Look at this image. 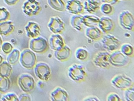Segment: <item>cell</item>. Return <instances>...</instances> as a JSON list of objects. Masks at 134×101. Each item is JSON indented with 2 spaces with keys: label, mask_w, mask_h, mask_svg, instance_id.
Here are the masks:
<instances>
[{
  "label": "cell",
  "mask_w": 134,
  "mask_h": 101,
  "mask_svg": "<svg viewBox=\"0 0 134 101\" xmlns=\"http://www.w3.org/2000/svg\"><path fill=\"white\" fill-rule=\"evenodd\" d=\"M67 74L70 80L76 83L84 81L87 76L85 67L76 63H73L69 67Z\"/></svg>",
  "instance_id": "obj_1"
},
{
  "label": "cell",
  "mask_w": 134,
  "mask_h": 101,
  "mask_svg": "<svg viewBox=\"0 0 134 101\" xmlns=\"http://www.w3.org/2000/svg\"><path fill=\"white\" fill-rule=\"evenodd\" d=\"M111 84L115 88L124 91L134 86L132 79L126 74H118L115 75L110 81Z\"/></svg>",
  "instance_id": "obj_2"
},
{
  "label": "cell",
  "mask_w": 134,
  "mask_h": 101,
  "mask_svg": "<svg viewBox=\"0 0 134 101\" xmlns=\"http://www.w3.org/2000/svg\"><path fill=\"white\" fill-rule=\"evenodd\" d=\"M101 43L105 50L110 52L117 51L121 45L120 40L116 37L110 34H107L101 38Z\"/></svg>",
  "instance_id": "obj_3"
},
{
  "label": "cell",
  "mask_w": 134,
  "mask_h": 101,
  "mask_svg": "<svg viewBox=\"0 0 134 101\" xmlns=\"http://www.w3.org/2000/svg\"><path fill=\"white\" fill-rule=\"evenodd\" d=\"M118 23L121 28L129 31H134V17L133 14L128 10L120 13L118 16Z\"/></svg>",
  "instance_id": "obj_4"
},
{
  "label": "cell",
  "mask_w": 134,
  "mask_h": 101,
  "mask_svg": "<svg viewBox=\"0 0 134 101\" xmlns=\"http://www.w3.org/2000/svg\"><path fill=\"white\" fill-rule=\"evenodd\" d=\"M109 61L111 66L116 67H124L129 65L131 60L129 57L117 50L110 54Z\"/></svg>",
  "instance_id": "obj_5"
},
{
  "label": "cell",
  "mask_w": 134,
  "mask_h": 101,
  "mask_svg": "<svg viewBox=\"0 0 134 101\" xmlns=\"http://www.w3.org/2000/svg\"><path fill=\"white\" fill-rule=\"evenodd\" d=\"M109 52L106 51H100L95 55L93 58L94 65L99 68L104 69H109L111 65L110 63Z\"/></svg>",
  "instance_id": "obj_6"
},
{
  "label": "cell",
  "mask_w": 134,
  "mask_h": 101,
  "mask_svg": "<svg viewBox=\"0 0 134 101\" xmlns=\"http://www.w3.org/2000/svg\"><path fill=\"white\" fill-rule=\"evenodd\" d=\"M48 27L53 34H61L65 30V23L62 18L55 16L51 17L48 24Z\"/></svg>",
  "instance_id": "obj_7"
},
{
  "label": "cell",
  "mask_w": 134,
  "mask_h": 101,
  "mask_svg": "<svg viewBox=\"0 0 134 101\" xmlns=\"http://www.w3.org/2000/svg\"><path fill=\"white\" fill-rule=\"evenodd\" d=\"M23 12L30 16L37 15L42 9L40 3L36 0H26L23 6Z\"/></svg>",
  "instance_id": "obj_8"
},
{
  "label": "cell",
  "mask_w": 134,
  "mask_h": 101,
  "mask_svg": "<svg viewBox=\"0 0 134 101\" xmlns=\"http://www.w3.org/2000/svg\"><path fill=\"white\" fill-rule=\"evenodd\" d=\"M36 74L39 79L44 81H48L52 76L51 70L48 64L44 62L38 63L36 66Z\"/></svg>",
  "instance_id": "obj_9"
},
{
  "label": "cell",
  "mask_w": 134,
  "mask_h": 101,
  "mask_svg": "<svg viewBox=\"0 0 134 101\" xmlns=\"http://www.w3.org/2000/svg\"><path fill=\"white\" fill-rule=\"evenodd\" d=\"M66 10L74 15H81L85 11L83 3L81 0H67Z\"/></svg>",
  "instance_id": "obj_10"
},
{
  "label": "cell",
  "mask_w": 134,
  "mask_h": 101,
  "mask_svg": "<svg viewBox=\"0 0 134 101\" xmlns=\"http://www.w3.org/2000/svg\"><path fill=\"white\" fill-rule=\"evenodd\" d=\"M49 47L48 42L42 37L35 38L31 40L30 48L32 51L39 53H43L47 51Z\"/></svg>",
  "instance_id": "obj_11"
},
{
  "label": "cell",
  "mask_w": 134,
  "mask_h": 101,
  "mask_svg": "<svg viewBox=\"0 0 134 101\" xmlns=\"http://www.w3.org/2000/svg\"><path fill=\"white\" fill-rule=\"evenodd\" d=\"M99 28L105 34L113 32L115 28V24L113 20L108 16H102L100 18Z\"/></svg>",
  "instance_id": "obj_12"
},
{
  "label": "cell",
  "mask_w": 134,
  "mask_h": 101,
  "mask_svg": "<svg viewBox=\"0 0 134 101\" xmlns=\"http://www.w3.org/2000/svg\"><path fill=\"white\" fill-rule=\"evenodd\" d=\"M51 100L53 101H68L69 100V93L61 87H55L50 94Z\"/></svg>",
  "instance_id": "obj_13"
},
{
  "label": "cell",
  "mask_w": 134,
  "mask_h": 101,
  "mask_svg": "<svg viewBox=\"0 0 134 101\" xmlns=\"http://www.w3.org/2000/svg\"><path fill=\"white\" fill-rule=\"evenodd\" d=\"M49 44L51 49L54 51L61 50L66 45L63 37L58 34H53L50 36Z\"/></svg>",
  "instance_id": "obj_14"
},
{
  "label": "cell",
  "mask_w": 134,
  "mask_h": 101,
  "mask_svg": "<svg viewBox=\"0 0 134 101\" xmlns=\"http://www.w3.org/2000/svg\"><path fill=\"white\" fill-rule=\"evenodd\" d=\"M21 62L22 65L25 68H31L35 66L36 55L30 50H25L22 52Z\"/></svg>",
  "instance_id": "obj_15"
},
{
  "label": "cell",
  "mask_w": 134,
  "mask_h": 101,
  "mask_svg": "<svg viewBox=\"0 0 134 101\" xmlns=\"http://www.w3.org/2000/svg\"><path fill=\"white\" fill-rule=\"evenodd\" d=\"M25 76L19 78V85L24 91L30 92L32 91L34 87V81L32 77L29 74H25Z\"/></svg>",
  "instance_id": "obj_16"
},
{
  "label": "cell",
  "mask_w": 134,
  "mask_h": 101,
  "mask_svg": "<svg viewBox=\"0 0 134 101\" xmlns=\"http://www.w3.org/2000/svg\"><path fill=\"white\" fill-rule=\"evenodd\" d=\"M55 58L59 62H65L69 60L72 55V50L69 46L65 45L62 49L58 51H55Z\"/></svg>",
  "instance_id": "obj_17"
},
{
  "label": "cell",
  "mask_w": 134,
  "mask_h": 101,
  "mask_svg": "<svg viewBox=\"0 0 134 101\" xmlns=\"http://www.w3.org/2000/svg\"><path fill=\"white\" fill-rule=\"evenodd\" d=\"M85 34L86 37L92 40L96 41L101 40L103 36V33L97 26L88 27L86 29Z\"/></svg>",
  "instance_id": "obj_18"
},
{
  "label": "cell",
  "mask_w": 134,
  "mask_h": 101,
  "mask_svg": "<svg viewBox=\"0 0 134 101\" xmlns=\"http://www.w3.org/2000/svg\"><path fill=\"white\" fill-rule=\"evenodd\" d=\"M83 3L85 10L91 14L97 12L100 9L101 4L98 0H85Z\"/></svg>",
  "instance_id": "obj_19"
},
{
  "label": "cell",
  "mask_w": 134,
  "mask_h": 101,
  "mask_svg": "<svg viewBox=\"0 0 134 101\" xmlns=\"http://www.w3.org/2000/svg\"><path fill=\"white\" fill-rule=\"evenodd\" d=\"M26 34L29 37H37L40 34V27L37 23L33 22H29L25 27Z\"/></svg>",
  "instance_id": "obj_20"
},
{
  "label": "cell",
  "mask_w": 134,
  "mask_h": 101,
  "mask_svg": "<svg viewBox=\"0 0 134 101\" xmlns=\"http://www.w3.org/2000/svg\"><path fill=\"white\" fill-rule=\"evenodd\" d=\"M99 20L100 18L95 15L91 14L82 16V23L84 26L88 27L97 26Z\"/></svg>",
  "instance_id": "obj_21"
},
{
  "label": "cell",
  "mask_w": 134,
  "mask_h": 101,
  "mask_svg": "<svg viewBox=\"0 0 134 101\" xmlns=\"http://www.w3.org/2000/svg\"><path fill=\"white\" fill-rule=\"evenodd\" d=\"M82 15H74L70 18V23L71 27L78 32L83 31L84 25L82 22Z\"/></svg>",
  "instance_id": "obj_22"
},
{
  "label": "cell",
  "mask_w": 134,
  "mask_h": 101,
  "mask_svg": "<svg viewBox=\"0 0 134 101\" xmlns=\"http://www.w3.org/2000/svg\"><path fill=\"white\" fill-rule=\"evenodd\" d=\"M49 6L55 11L63 12L66 10V4L64 0H47Z\"/></svg>",
  "instance_id": "obj_23"
},
{
  "label": "cell",
  "mask_w": 134,
  "mask_h": 101,
  "mask_svg": "<svg viewBox=\"0 0 134 101\" xmlns=\"http://www.w3.org/2000/svg\"><path fill=\"white\" fill-rule=\"evenodd\" d=\"M14 27L12 22L5 21L0 22V34L7 35L14 31Z\"/></svg>",
  "instance_id": "obj_24"
},
{
  "label": "cell",
  "mask_w": 134,
  "mask_h": 101,
  "mask_svg": "<svg viewBox=\"0 0 134 101\" xmlns=\"http://www.w3.org/2000/svg\"><path fill=\"white\" fill-rule=\"evenodd\" d=\"M120 51L127 57H132L134 55V49L133 45L129 43H124L121 45Z\"/></svg>",
  "instance_id": "obj_25"
},
{
  "label": "cell",
  "mask_w": 134,
  "mask_h": 101,
  "mask_svg": "<svg viewBox=\"0 0 134 101\" xmlns=\"http://www.w3.org/2000/svg\"><path fill=\"white\" fill-rule=\"evenodd\" d=\"M75 56L76 58L80 61H86L89 57V53L84 48L79 47L75 51Z\"/></svg>",
  "instance_id": "obj_26"
},
{
  "label": "cell",
  "mask_w": 134,
  "mask_h": 101,
  "mask_svg": "<svg viewBox=\"0 0 134 101\" xmlns=\"http://www.w3.org/2000/svg\"><path fill=\"white\" fill-rule=\"evenodd\" d=\"M12 68L10 65L4 62L0 64V76L3 77L8 78L11 74Z\"/></svg>",
  "instance_id": "obj_27"
},
{
  "label": "cell",
  "mask_w": 134,
  "mask_h": 101,
  "mask_svg": "<svg viewBox=\"0 0 134 101\" xmlns=\"http://www.w3.org/2000/svg\"><path fill=\"white\" fill-rule=\"evenodd\" d=\"M99 9L102 13L107 16L111 15L115 12V9L113 5L108 3L101 4Z\"/></svg>",
  "instance_id": "obj_28"
},
{
  "label": "cell",
  "mask_w": 134,
  "mask_h": 101,
  "mask_svg": "<svg viewBox=\"0 0 134 101\" xmlns=\"http://www.w3.org/2000/svg\"><path fill=\"white\" fill-rule=\"evenodd\" d=\"M10 81L8 78H0V91L5 92L10 87Z\"/></svg>",
  "instance_id": "obj_29"
},
{
  "label": "cell",
  "mask_w": 134,
  "mask_h": 101,
  "mask_svg": "<svg viewBox=\"0 0 134 101\" xmlns=\"http://www.w3.org/2000/svg\"><path fill=\"white\" fill-rule=\"evenodd\" d=\"M14 51L12 52L11 54L9 55V58H8V62L11 64H14L16 63L18 61L19 58L20 52L18 50H14Z\"/></svg>",
  "instance_id": "obj_30"
},
{
  "label": "cell",
  "mask_w": 134,
  "mask_h": 101,
  "mask_svg": "<svg viewBox=\"0 0 134 101\" xmlns=\"http://www.w3.org/2000/svg\"><path fill=\"white\" fill-rule=\"evenodd\" d=\"M124 97L126 101H134V86L125 90Z\"/></svg>",
  "instance_id": "obj_31"
},
{
  "label": "cell",
  "mask_w": 134,
  "mask_h": 101,
  "mask_svg": "<svg viewBox=\"0 0 134 101\" xmlns=\"http://www.w3.org/2000/svg\"><path fill=\"white\" fill-rule=\"evenodd\" d=\"M10 13L4 8H0V22H5L10 19Z\"/></svg>",
  "instance_id": "obj_32"
},
{
  "label": "cell",
  "mask_w": 134,
  "mask_h": 101,
  "mask_svg": "<svg viewBox=\"0 0 134 101\" xmlns=\"http://www.w3.org/2000/svg\"><path fill=\"white\" fill-rule=\"evenodd\" d=\"M107 101H122V99L117 93L116 92H111L107 96Z\"/></svg>",
  "instance_id": "obj_33"
},
{
  "label": "cell",
  "mask_w": 134,
  "mask_h": 101,
  "mask_svg": "<svg viewBox=\"0 0 134 101\" xmlns=\"http://www.w3.org/2000/svg\"><path fill=\"white\" fill-rule=\"evenodd\" d=\"M2 49L3 52L7 54L10 52L12 49V46L10 44L6 42L3 44Z\"/></svg>",
  "instance_id": "obj_34"
},
{
  "label": "cell",
  "mask_w": 134,
  "mask_h": 101,
  "mask_svg": "<svg viewBox=\"0 0 134 101\" xmlns=\"http://www.w3.org/2000/svg\"><path fill=\"white\" fill-rule=\"evenodd\" d=\"M103 3H108L113 5H116L120 2L118 0H100Z\"/></svg>",
  "instance_id": "obj_35"
},
{
  "label": "cell",
  "mask_w": 134,
  "mask_h": 101,
  "mask_svg": "<svg viewBox=\"0 0 134 101\" xmlns=\"http://www.w3.org/2000/svg\"><path fill=\"white\" fill-rule=\"evenodd\" d=\"M83 101H99L100 99L96 96H87L83 99Z\"/></svg>",
  "instance_id": "obj_36"
},
{
  "label": "cell",
  "mask_w": 134,
  "mask_h": 101,
  "mask_svg": "<svg viewBox=\"0 0 134 101\" xmlns=\"http://www.w3.org/2000/svg\"><path fill=\"white\" fill-rule=\"evenodd\" d=\"M6 4L9 5H14L18 3L19 0H4Z\"/></svg>",
  "instance_id": "obj_37"
},
{
  "label": "cell",
  "mask_w": 134,
  "mask_h": 101,
  "mask_svg": "<svg viewBox=\"0 0 134 101\" xmlns=\"http://www.w3.org/2000/svg\"><path fill=\"white\" fill-rule=\"evenodd\" d=\"M2 44V40L1 39V37H0V50L1 49V45Z\"/></svg>",
  "instance_id": "obj_38"
},
{
  "label": "cell",
  "mask_w": 134,
  "mask_h": 101,
  "mask_svg": "<svg viewBox=\"0 0 134 101\" xmlns=\"http://www.w3.org/2000/svg\"><path fill=\"white\" fill-rule=\"evenodd\" d=\"M3 59V58H2V56H0V64L1 63Z\"/></svg>",
  "instance_id": "obj_39"
},
{
  "label": "cell",
  "mask_w": 134,
  "mask_h": 101,
  "mask_svg": "<svg viewBox=\"0 0 134 101\" xmlns=\"http://www.w3.org/2000/svg\"><path fill=\"white\" fill-rule=\"evenodd\" d=\"M118 1H130L131 0H118Z\"/></svg>",
  "instance_id": "obj_40"
}]
</instances>
